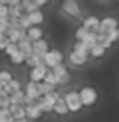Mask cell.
Listing matches in <instances>:
<instances>
[{"instance_id": "obj_17", "label": "cell", "mask_w": 119, "mask_h": 122, "mask_svg": "<svg viewBox=\"0 0 119 122\" xmlns=\"http://www.w3.org/2000/svg\"><path fill=\"white\" fill-rule=\"evenodd\" d=\"M18 49H19V51L25 54L26 58L33 54V44H32L30 40H28V38H23L21 42H18Z\"/></svg>"}, {"instance_id": "obj_19", "label": "cell", "mask_w": 119, "mask_h": 122, "mask_svg": "<svg viewBox=\"0 0 119 122\" xmlns=\"http://www.w3.org/2000/svg\"><path fill=\"white\" fill-rule=\"evenodd\" d=\"M72 51H75L77 54H82V56H88L89 58V51H91V47L89 46H86L84 42H74V46H72ZM91 59V58H89Z\"/></svg>"}, {"instance_id": "obj_8", "label": "cell", "mask_w": 119, "mask_h": 122, "mask_svg": "<svg viewBox=\"0 0 119 122\" xmlns=\"http://www.w3.org/2000/svg\"><path fill=\"white\" fill-rule=\"evenodd\" d=\"M47 66L46 65H40V66H35V68H30V71H28V79H30L32 82H44V77H46L47 73Z\"/></svg>"}, {"instance_id": "obj_11", "label": "cell", "mask_w": 119, "mask_h": 122, "mask_svg": "<svg viewBox=\"0 0 119 122\" xmlns=\"http://www.w3.org/2000/svg\"><path fill=\"white\" fill-rule=\"evenodd\" d=\"M88 61H89V58L88 56H82V54H77L75 51H70L68 52V63L70 65H74V66H84V65H88Z\"/></svg>"}, {"instance_id": "obj_35", "label": "cell", "mask_w": 119, "mask_h": 122, "mask_svg": "<svg viewBox=\"0 0 119 122\" xmlns=\"http://www.w3.org/2000/svg\"><path fill=\"white\" fill-rule=\"evenodd\" d=\"M18 51H19V49H18V44H12V42H9V46L5 47V51H4V52H5V54H7V56L11 58L14 52H18Z\"/></svg>"}, {"instance_id": "obj_23", "label": "cell", "mask_w": 119, "mask_h": 122, "mask_svg": "<svg viewBox=\"0 0 119 122\" xmlns=\"http://www.w3.org/2000/svg\"><path fill=\"white\" fill-rule=\"evenodd\" d=\"M4 91L7 92L9 96H11L12 92H16V91H21V82H19V80H16V79H12L7 86H4Z\"/></svg>"}, {"instance_id": "obj_13", "label": "cell", "mask_w": 119, "mask_h": 122, "mask_svg": "<svg viewBox=\"0 0 119 122\" xmlns=\"http://www.w3.org/2000/svg\"><path fill=\"white\" fill-rule=\"evenodd\" d=\"M25 110H26V119H33V120H37V119H42V115H44V112H42L40 108H39V105H37V103L26 105Z\"/></svg>"}, {"instance_id": "obj_29", "label": "cell", "mask_w": 119, "mask_h": 122, "mask_svg": "<svg viewBox=\"0 0 119 122\" xmlns=\"http://www.w3.org/2000/svg\"><path fill=\"white\" fill-rule=\"evenodd\" d=\"M0 122H14V117L9 108H0Z\"/></svg>"}, {"instance_id": "obj_1", "label": "cell", "mask_w": 119, "mask_h": 122, "mask_svg": "<svg viewBox=\"0 0 119 122\" xmlns=\"http://www.w3.org/2000/svg\"><path fill=\"white\" fill-rule=\"evenodd\" d=\"M63 99H65V103H67V108H68V112L74 113V115L79 113V112L84 108V107H82V101H81V96H79V89L65 91Z\"/></svg>"}, {"instance_id": "obj_39", "label": "cell", "mask_w": 119, "mask_h": 122, "mask_svg": "<svg viewBox=\"0 0 119 122\" xmlns=\"http://www.w3.org/2000/svg\"><path fill=\"white\" fill-rule=\"evenodd\" d=\"M14 122H30V119H16Z\"/></svg>"}, {"instance_id": "obj_3", "label": "cell", "mask_w": 119, "mask_h": 122, "mask_svg": "<svg viewBox=\"0 0 119 122\" xmlns=\"http://www.w3.org/2000/svg\"><path fill=\"white\" fill-rule=\"evenodd\" d=\"M60 7H61V12L65 16H68V18L77 19V18H81V14H82V9H81V5H79L77 0H61Z\"/></svg>"}, {"instance_id": "obj_16", "label": "cell", "mask_w": 119, "mask_h": 122, "mask_svg": "<svg viewBox=\"0 0 119 122\" xmlns=\"http://www.w3.org/2000/svg\"><path fill=\"white\" fill-rule=\"evenodd\" d=\"M28 16V19H30V23H32V26H40L42 23H44V12L40 9H37V10H33V12H30V14H26Z\"/></svg>"}, {"instance_id": "obj_4", "label": "cell", "mask_w": 119, "mask_h": 122, "mask_svg": "<svg viewBox=\"0 0 119 122\" xmlns=\"http://www.w3.org/2000/svg\"><path fill=\"white\" fill-rule=\"evenodd\" d=\"M44 65L47 66V68L51 70V68H54V66H58V65H61L65 61V54L60 51V49H49V51L44 54Z\"/></svg>"}, {"instance_id": "obj_34", "label": "cell", "mask_w": 119, "mask_h": 122, "mask_svg": "<svg viewBox=\"0 0 119 122\" xmlns=\"http://www.w3.org/2000/svg\"><path fill=\"white\" fill-rule=\"evenodd\" d=\"M107 38H109V42L112 44V46H114L116 42H119V28L109 31V33H107Z\"/></svg>"}, {"instance_id": "obj_25", "label": "cell", "mask_w": 119, "mask_h": 122, "mask_svg": "<svg viewBox=\"0 0 119 122\" xmlns=\"http://www.w3.org/2000/svg\"><path fill=\"white\" fill-rule=\"evenodd\" d=\"M60 98H61V94H60L58 91H53V92L46 94V96H42V99H44V101H46L47 105H51V107H54V103L58 101Z\"/></svg>"}, {"instance_id": "obj_22", "label": "cell", "mask_w": 119, "mask_h": 122, "mask_svg": "<svg viewBox=\"0 0 119 122\" xmlns=\"http://www.w3.org/2000/svg\"><path fill=\"white\" fill-rule=\"evenodd\" d=\"M11 105H25V91H16L11 94Z\"/></svg>"}, {"instance_id": "obj_6", "label": "cell", "mask_w": 119, "mask_h": 122, "mask_svg": "<svg viewBox=\"0 0 119 122\" xmlns=\"http://www.w3.org/2000/svg\"><path fill=\"white\" fill-rule=\"evenodd\" d=\"M51 71L58 77L60 87H61V86H67V84L70 82V70L67 68L65 63H61V65H58V66H54V68H51Z\"/></svg>"}, {"instance_id": "obj_26", "label": "cell", "mask_w": 119, "mask_h": 122, "mask_svg": "<svg viewBox=\"0 0 119 122\" xmlns=\"http://www.w3.org/2000/svg\"><path fill=\"white\" fill-rule=\"evenodd\" d=\"M21 16H25V10L21 7V4L9 7V18H21Z\"/></svg>"}, {"instance_id": "obj_10", "label": "cell", "mask_w": 119, "mask_h": 122, "mask_svg": "<svg viewBox=\"0 0 119 122\" xmlns=\"http://www.w3.org/2000/svg\"><path fill=\"white\" fill-rule=\"evenodd\" d=\"M81 26H84L89 33H98V30H100V18H96V16H86V18L82 19Z\"/></svg>"}, {"instance_id": "obj_21", "label": "cell", "mask_w": 119, "mask_h": 122, "mask_svg": "<svg viewBox=\"0 0 119 122\" xmlns=\"http://www.w3.org/2000/svg\"><path fill=\"white\" fill-rule=\"evenodd\" d=\"M25 65L30 66V68H35V66L44 65V59H42L40 56H37V54H32V56H28V58L25 59Z\"/></svg>"}, {"instance_id": "obj_37", "label": "cell", "mask_w": 119, "mask_h": 122, "mask_svg": "<svg viewBox=\"0 0 119 122\" xmlns=\"http://www.w3.org/2000/svg\"><path fill=\"white\" fill-rule=\"evenodd\" d=\"M0 18H9V7L0 4Z\"/></svg>"}, {"instance_id": "obj_7", "label": "cell", "mask_w": 119, "mask_h": 122, "mask_svg": "<svg viewBox=\"0 0 119 122\" xmlns=\"http://www.w3.org/2000/svg\"><path fill=\"white\" fill-rule=\"evenodd\" d=\"M25 96L30 99V101H33V103H37L39 99H40L42 96H40V91H39V84L37 82H32V80H28L26 84H25Z\"/></svg>"}, {"instance_id": "obj_38", "label": "cell", "mask_w": 119, "mask_h": 122, "mask_svg": "<svg viewBox=\"0 0 119 122\" xmlns=\"http://www.w3.org/2000/svg\"><path fill=\"white\" fill-rule=\"evenodd\" d=\"M33 2H35V4L39 5V7H44V5H46V4L49 2V0H33Z\"/></svg>"}, {"instance_id": "obj_30", "label": "cell", "mask_w": 119, "mask_h": 122, "mask_svg": "<svg viewBox=\"0 0 119 122\" xmlns=\"http://www.w3.org/2000/svg\"><path fill=\"white\" fill-rule=\"evenodd\" d=\"M39 91H40V96H46V94L56 91V87H53L51 84H46V82H39Z\"/></svg>"}, {"instance_id": "obj_40", "label": "cell", "mask_w": 119, "mask_h": 122, "mask_svg": "<svg viewBox=\"0 0 119 122\" xmlns=\"http://www.w3.org/2000/svg\"><path fill=\"white\" fill-rule=\"evenodd\" d=\"M2 89H4V86H2V84H0V91H2Z\"/></svg>"}, {"instance_id": "obj_33", "label": "cell", "mask_w": 119, "mask_h": 122, "mask_svg": "<svg viewBox=\"0 0 119 122\" xmlns=\"http://www.w3.org/2000/svg\"><path fill=\"white\" fill-rule=\"evenodd\" d=\"M9 107H11V98H9V94L2 89L0 91V108H9Z\"/></svg>"}, {"instance_id": "obj_31", "label": "cell", "mask_w": 119, "mask_h": 122, "mask_svg": "<svg viewBox=\"0 0 119 122\" xmlns=\"http://www.w3.org/2000/svg\"><path fill=\"white\" fill-rule=\"evenodd\" d=\"M88 35H89V31L84 28V26H79V28L75 30V33H74V37H75V40H77V42H82Z\"/></svg>"}, {"instance_id": "obj_27", "label": "cell", "mask_w": 119, "mask_h": 122, "mask_svg": "<svg viewBox=\"0 0 119 122\" xmlns=\"http://www.w3.org/2000/svg\"><path fill=\"white\" fill-rule=\"evenodd\" d=\"M44 82L46 84H51L53 87H60V82H58V77H56L51 70H47V73H46V77H44Z\"/></svg>"}, {"instance_id": "obj_15", "label": "cell", "mask_w": 119, "mask_h": 122, "mask_svg": "<svg viewBox=\"0 0 119 122\" xmlns=\"http://www.w3.org/2000/svg\"><path fill=\"white\" fill-rule=\"evenodd\" d=\"M26 38L30 42L40 40V38H44V30L40 28V26H30V28L26 30Z\"/></svg>"}, {"instance_id": "obj_24", "label": "cell", "mask_w": 119, "mask_h": 122, "mask_svg": "<svg viewBox=\"0 0 119 122\" xmlns=\"http://www.w3.org/2000/svg\"><path fill=\"white\" fill-rule=\"evenodd\" d=\"M21 7H23L25 14H30V12H33V10L40 9L35 2H33V0H23V2H21Z\"/></svg>"}, {"instance_id": "obj_20", "label": "cell", "mask_w": 119, "mask_h": 122, "mask_svg": "<svg viewBox=\"0 0 119 122\" xmlns=\"http://www.w3.org/2000/svg\"><path fill=\"white\" fill-rule=\"evenodd\" d=\"M105 54H107V49L102 47L100 44H95V46L91 47V51H89V58H93V59H102Z\"/></svg>"}, {"instance_id": "obj_18", "label": "cell", "mask_w": 119, "mask_h": 122, "mask_svg": "<svg viewBox=\"0 0 119 122\" xmlns=\"http://www.w3.org/2000/svg\"><path fill=\"white\" fill-rule=\"evenodd\" d=\"M9 110H11V113H12L14 120H16V119H26V110H25V105H11Z\"/></svg>"}, {"instance_id": "obj_32", "label": "cell", "mask_w": 119, "mask_h": 122, "mask_svg": "<svg viewBox=\"0 0 119 122\" xmlns=\"http://www.w3.org/2000/svg\"><path fill=\"white\" fill-rule=\"evenodd\" d=\"M12 79H14V77H12V73H11V71H7V70H0V84H2V86H7Z\"/></svg>"}, {"instance_id": "obj_12", "label": "cell", "mask_w": 119, "mask_h": 122, "mask_svg": "<svg viewBox=\"0 0 119 122\" xmlns=\"http://www.w3.org/2000/svg\"><path fill=\"white\" fill-rule=\"evenodd\" d=\"M33 44V54H37V56H40L44 58V54H46L49 51V42L46 40V38H40V40H37V42H32Z\"/></svg>"}, {"instance_id": "obj_36", "label": "cell", "mask_w": 119, "mask_h": 122, "mask_svg": "<svg viewBox=\"0 0 119 122\" xmlns=\"http://www.w3.org/2000/svg\"><path fill=\"white\" fill-rule=\"evenodd\" d=\"M7 46H9V38L5 35H0V51H5Z\"/></svg>"}, {"instance_id": "obj_28", "label": "cell", "mask_w": 119, "mask_h": 122, "mask_svg": "<svg viewBox=\"0 0 119 122\" xmlns=\"http://www.w3.org/2000/svg\"><path fill=\"white\" fill-rule=\"evenodd\" d=\"M9 59H11V63H12V65H16V66H18V65H25V59H26V56H25V54L21 52V51H18V52H14V54H12V56H11Z\"/></svg>"}, {"instance_id": "obj_2", "label": "cell", "mask_w": 119, "mask_h": 122, "mask_svg": "<svg viewBox=\"0 0 119 122\" xmlns=\"http://www.w3.org/2000/svg\"><path fill=\"white\" fill-rule=\"evenodd\" d=\"M79 96H81L82 107L84 108H93L96 101H98V91L95 89L93 86H84L79 89Z\"/></svg>"}, {"instance_id": "obj_9", "label": "cell", "mask_w": 119, "mask_h": 122, "mask_svg": "<svg viewBox=\"0 0 119 122\" xmlns=\"http://www.w3.org/2000/svg\"><path fill=\"white\" fill-rule=\"evenodd\" d=\"M5 37L9 38V42L18 44V42L23 40V38H26V30H21V28H14V26H9L7 31H5Z\"/></svg>"}, {"instance_id": "obj_14", "label": "cell", "mask_w": 119, "mask_h": 122, "mask_svg": "<svg viewBox=\"0 0 119 122\" xmlns=\"http://www.w3.org/2000/svg\"><path fill=\"white\" fill-rule=\"evenodd\" d=\"M53 113L54 115H58V117H67L70 112H68V108H67V103H65V99L63 96H61L58 101L54 103V107H53Z\"/></svg>"}, {"instance_id": "obj_5", "label": "cell", "mask_w": 119, "mask_h": 122, "mask_svg": "<svg viewBox=\"0 0 119 122\" xmlns=\"http://www.w3.org/2000/svg\"><path fill=\"white\" fill-rule=\"evenodd\" d=\"M119 28V21L117 18H114V16H105V18L100 19V30L98 33H102V35H107L109 31Z\"/></svg>"}]
</instances>
